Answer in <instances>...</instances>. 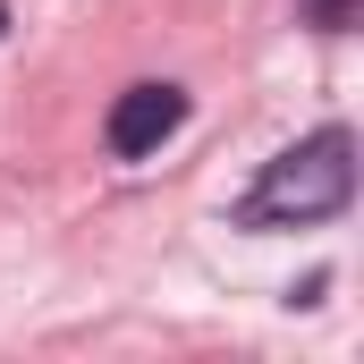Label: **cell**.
<instances>
[{
	"label": "cell",
	"instance_id": "6da1fadb",
	"mask_svg": "<svg viewBox=\"0 0 364 364\" xmlns=\"http://www.w3.org/2000/svg\"><path fill=\"white\" fill-rule=\"evenodd\" d=\"M348 203H356V136L314 127L305 144L272 153L263 178L237 195V229H314V220H339Z\"/></svg>",
	"mask_w": 364,
	"mask_h": 364
},
{
	"label": "cell",
	"instance_id": "7a4b0ae2",
	"mask_svg": "<svg viewBox=\"0 0 364 364\" xmlns=\"http://www.w3.org/2000/svg\"><path fill=\"white\" fill-rule=\"evenodd\" d=\"M178 127H186V85H127L110 102V119H102V144H110L119 161H144V153H161Z\"/></svg>",
	"mask_w": 364,
	"mask_h": 364
},
{
	"label": "cell",
	"instance_id": "3957f363",
	"mask_svg": "<svg viewBox=\"0 0 364 364\" xmlns=\"http://www.w3.org/2000/svg\"><path fill=\"white\" fill-rule=\"evenodd\" d=\"M305 9H314V26H348L356 17V0H305Z\"/></svg>",
	"mask_w": 364,
	"mask_h": 364
},
{
	"label": "cell",
	"instance_id": "277c9868",
	"mask_svg": "<svg viewBox=\"0 0 364 364\" xmlns=\"http://www.w3.org/2000/svg\"><path fill=\"white\" fill-rule=\"evenodd\" d=\"M0 34H9V0H0Z\"/></svg>",
	"mask_w": 364,
	"mask_h": 364
}]
</instances>
